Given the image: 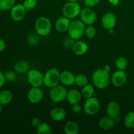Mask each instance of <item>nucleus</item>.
Segmentation results:
<instances>
[{
    "label": "nucleus",
    "mask_w": 134,
    "mask_h": 134,
    "mask_svg": "<svg viewBox=\"0 0 134 134\" xmlns=\"http://www.w3.org/2000/svg\"><path fill=\"white\" fill-rule=\"evenodd\" d=\"M92 79L94 86L99 90L105 88L109 84V73L104 68H99L94 71Z\"/></svg>",
    "instance_id": "nucleus-1"
},
{
    "label": "nucleus",
    "mask_w": 134,
    "mask_h": 134,
    "mask_svg": "<svg viewBox=\"0 0 134 134\" xmlns=\"http://www.w3.org/2000/svg\"><path fill=\"white\" fill-rule=\"evenodd\" d=\"M35 32L42 37L49 35L52 30V24L48 18L40 16L36 20L34 25Z\"/></svg>",
    "instance_id": "nucleus-2"
},
{
    "label": "nucleus",
    "mask_w": 134,
    "mask_h": 134,
    "mask_svg": "<svg viewBox=\"0 0 134 134\" xmlns=\"http://www.w3.org/2000/svg\"><path fill=\"white\" fill-rule=\"evenodd\" d=\"M60 82V73L56 68H52L47 71L44 75V85L52 88Z\"/></svg>",
    "instance_id": "nucleus-3"
},
{
    "label": "nucleus",
    "mask_w": 134,
    "mask_h": 134,
    "mask_svg": "<svg viewBox=\"0 0 134 134\" xmlns=\"http://www.w3.org/2000/svg\"><path fill=\"white\" fill-rule=\"evenodd\" d=\"M85 24L81 20H74L71 22L70 26L68 29V34L69 37L74 39L75 40H78L81 39L85 31Z\"/></svg>",
    "instance_id": "nucleus-4"
},
{
    "label": "nucleus",
    "mask_w": 134,
    "mask_h": 134,
    "mask_svg": "<svg viewBox=\"0 0 134 134\" xmlns=\"http://www.w3.org/2000/svg\"><path fill=\"white\" fill-rule=\"evenodd\" d=\"M81 6L78 2L68 1L62 7V13L64 16L69 19H73L79 16L81 11Z\"/></svg>",
    "instance_id": "nucleus-5"
},
{
    "label": "nucleus",
    "mask_w": 134,
    "mask_h": 134,
    "mask_svg": "<svg viewBox=\"0 0 134 134\" xmlns=\"http://www.w3.org/2000/svg\"><path fill=\"white\" fill-rule=\"evenodd\" d=\"M68 92L65 87L58 85L51 88L50 98L54 103H60L66 99Z\"/></svg>",
    "instance_id": "nucleus-6"
},
{
    "label": "nucleus",
    "mask_w": 134,
    "mask_h": 134,
    "mask_svg": "<svg viewBox=\"0 0 134 134\" xmlns=\"http://www.w3.org/2000/svg\"><path fill=\"white\" fill-rule=\"evenodd\" d=\"M27 77L29 84L33 87H40L44 84V75L37 69H30Z\"/></svg>",
    "instance_id": "nucleus-7"
},
{
    "label": "nucleus",
    "mask_w": 134,
    "mask_h": 134,
    "mask_svg": "<svg viewBox=\"0 0 134 134\" xmlns=\"http://www.w3.org/2000/svg\"><path fill=\"white\" fill-rule=\"evenodd\" d=\"M100 109V103L96 98L94 96L86 99L84 104V110L85 113L88 115H95Z\"/></svg>",
    "instance_id": "nucleus-8"
},
{
    "label": "nucleus",
    "mask_w": 134,
    "mask_h": 134,
    "mask_svg": "<svg viewBox=\"0 0 134 134\" xmlns=\"http://www.w3.org/2000/svg\"><path fill=\"white\" fill-rule=\"evenodd\" d=\"M79 16L81 20L88 26L92 25L97 20V14L96 12L88 7H86L81 9Z\"/></svg>",
    "instance_id": "nucleus-9"
},
{
    "label": "nucleus",
    "mask_w": 134,
    "mask_h": 134,
    "mask_svg": "<svg viewBox=\"0 0 134 134\" xmlns=\"http://www.w3.org/2000/svg\"><path fill=\"white\" fill-rule=\"evenodd\" d=\"M117 22L116 16L112 12H107L102 16V25L105 30H110L115 27Z\"/></svg>",
    "instance_id": "nucleus-10"
},
{
    "label": "nucleus",
    "mask_w": 134,
    "mask_h": 134,
    "mask_svg": "<svg viewBox=\"0 0 134 134\" xmlns=\"http://www.w3.org/2000/svg\"><path fill=\"white\" fill-rule=\"evenodd\" d=\"M111 81L115 87H121L126 82V73L124 71L118 69L117 71L113 73L111 77Z\"/></svg>",
    "instance_id": "nucleus-11"
},
{
    "label": "nucleus",
    "mask_w": 134,
    "mask_h": 134,
    "mask_svg": "<svg viewBox=\"0 0 134 134\" xmlns=\"http://www.w3.org/2000/svg\"><path fill=\"white\" fill-rule=\"evenodd\" d=\"M44 96L43 91L39 87H33L27 92V99L31 103H38L41 102Z\"/></svg>",
    "instance_id": "nucleus-12"
},
{
    "label": "nucleus",
    "mask_w": 134,
    "mask_h": 134,
    "mask_svg": "<svg viewBox=\"0 0 134 134\" xmlns=\"http://www.w3.org/2000/svg\"><path fill=\"white\" fill-rule=\"evenodd\" d=\"M26 10L22 4H15L10 9V17L13 20L19 22L22 20L26 16Z\"/></svg>",
    "instance_id": "nucleus-13"
},
{
    "label": "nucleus",
    "mask_w": 134,
    "mask_h": 134,
    "mask_svg": "<svg viewBox=\"0 0 134 134\" xmlns=\"http://www.w3.org/2000/svg\"><path fill=\"white\" fill-rule=\"evenodd\" d=\"M106 112L109 116L113 118L115 122H118L120 112V105L116 102H109L106 108Z\"/></svg>",
    "instance_id": "nucleus-14"
},
{
    "label": "nucleus",
    "mask_w": 134,
    "mask_h": 134,
    "mask_svg": "<svg viewBox=\"0 0 134 134\" xmlns=\"http://www.w3.org/2000/svg\"><path fill=\"white\" fill-rule=\"evenodd\" d=\"M70 19L65 16H63L59 17L57 20L56 21L55 27L58 31L64 33L68 31L69 26H70Z\"/></svg>",
    "instance_id": "nucleus-15"
},
{
    "label": "nucleus",
    "mask_w": 134,
    "mask_h": 134,
    "mask_svg": "<svg viewBox=\"0 0 134 134\" xmlns=\"http://www.w3.org/2000/svg\"><path fill=\"white\" fill-rule=\"evenodd\" d=\"M60 82L64 86H72L75 84V76L69 71H64L60 73Z\"/></svg>",
    "instance_id": "nucleus-16"
},
{
    "label": "nucleus",
    "mask_w": 134,
    "mask_h": 134,
    "mask_svg": "<svg viewBox=\"0 0 134 134\" xmlns=\"http://www.w3.org/2000/svg\"><path fill=\"white\" fill-rule=\"evenodd\" d=\"M50 116L54 121H62L66 117V111L62 107H55L51 110L50 113Z\"/></svg>",
    "instance_id": "nucleus-17"
},
{
    "label": "nucleus",
    "mask_w": 134,
    "mask_h": 134,
    "mask_svg": "<svg viewBox=\"0 0 134 134\" xmlns=\"http://www.w3.org/2000/svg\"><path fill=\"white\" fill-rule=\"evenodd\" d=\"M82 94L77 89H71L68 92L66 99L71 105L79 103L82 98Z\"/></svg>",
    "instance_id": "nucleus-18"
},
{
    "label": "nucleus",
    "mask_w": 134,
    "mask_h": 134,
    "mask_svg": "<svg viewBox=\"0 0 134 134\" xmlns=\"http://www.w3.org/2000/svg\"><path fill=\"white\" fill-rule=\"evenodd\" d=\"M88 50V46L85 42L82 41H76L73 46L72 51L74 52L75 54L77 56H82L86 54Z\"/></svg>",
    "instance_id": "nucleus-19"
},
{
    "label": "nucleus",
    "mask_w": 134,
    "mask_h": 134,
    "mask_svg": "<svg viewBox=\"0 0 134 134\" xmlns=\"http://www.w3.org/2000/svg\"><path fill=\"white\" fill-rule=\"evenodd\" d=\"M115 122H116L113 118L107 115V116H103L101 118L100 120L98 122V124L102 129L104 130H109L115 126Z\"/></svg>",
    "instance_id": "nucleus-20"
},
{
    "label": "nucleus",
    "mask_w": 134,
    "mask_h": 134,
    "mask_svg": "<svg viewBox=\"0 0 134 134\" xmlns=\"http://www.w3.org/2000/svg\"><path fill=\"white\" fill-rule=\"evenodd\" d=\"M14 70L20 74L27 73L30 71V64L25 60H20L16 62L14 65Z\"/></svg>",
    "instance_id": "nucleus-21"
},
{
    "label": "nucleus",
    "mask_w": 134,
    "mask_h": 134,
    "mask_svg": "<svg viewBox=\"0 0 134 134\" xmlns=\"http://www.w3.org/2000/svg\"><path fill=\"white\" fill-rule=\"evenodd\" d=\"M13 99V95L10 91L3 90L0 92V103L2 105H7L11 103Z\"/></svg>",
    "instance_id": "nucleus-22"
},
{
    "label": "nucleus",
    "mask_w": 134,
    "mask_h": 134,
    "mask_svg": "<svg viewBox=\"0 0 134 134\" xmlns=\"http://www.w3.org/2000/svg\"><path fill=\"white\" fill-rule=\"evenodd\" d=\"M79 132V126L75 122L69 121L64 126V132L66 134H77Z\"/></svg>",
    "instance_id": "nucleus-23"
},
{
    "label": "nucleus",
    "mask_w": 134,
    "mask_h": 134,
    "mask_svg": "<svg viewBox=\"0 0 134 134\" xmlns=\"http://www.w3.org/2000/svg\"><path fill=\"white\" fill-rule=\"evenodd\" d=\"M94 92H95V90H94V86L90 84H87L82 87L81 94L84 98L88 99V98L94 96Z\"/></svg>",
    "instance_id": "nucleus-24"
},
{
    "label": "nucleus",
    "mask_w": 134,
    "mask_h": 134,
    "mask_svg": "<svg viewBox=\"0 0 134 134\" xmlns=\"http://www.w3.org/2000/svg\"><path fill=\"white\" fill-rule=\"evenodd\" d=\"M124 125L126 128H130V129H133L134 128V112L131 111V112L128 113L126 115L124 119Z\"/></svg>",
    "instance_id": "nucleus-25"
},
{
    "label": "nucleus",
    "mask_w": 134,
    "mask_h": 134,
    "mask_svg": "<svg viewBox=\"0 0 134 134\" xmlns=\"http://www.w3.org/2000/svg\"><path fill=\"white\" fill-rule=\"evenodd\" d=\"M52 132L51 126L47 122H41L37 128V133L38 134H51Z\"/></svg>",
    "instance_id": "nucleus-26"
},
{
    "label": "nucleus",
    "mask_w": 134,
    "mask_h": 134,
    "mask_svg": "<svg viewBox=\"0 0 134 134\" xmlns=\"http://www.w3.org/2000/svg\"><path fill=\"white\" fill-rule=\"evenodd\" d=\"M16 0H0V10H10L15 5Z\"/></svg>",
    "instance_id": "nucleus-27"
},
{
    "label": "nucleus",
    "mask_w": 134,
    "mask_h": 134,
    "mask_svg": "<svg viewBox=\"0 0 134 134\" xmlns=\"http://www.w3.org/2000/svg\"><path fill=\"white\" fill-rule=\"evenodd\" d=\"M115 65L119 70L124 71L128 66V61L124 57H119L115 61Z\"/></svg>",
    "instance_id": "nucleus-28"
},
{
    "label": "nucleus",
    "mask_w": 134,
    "mask_h": 134,
    "mask_svg": "<svg viewBox=\"0 0 134 134\" xmlns=\"http://www.w3.org/2000/svg\"><path fill=\"white\" fill-rule=\"evenodd\" d=\"M88 84V78L85 75L79 74L75 76V85L79 87H83Z\"/></svg>",
    "instance_id": "nucleus-29"
},
{
    "label": "nucleus",
    "mask_w": 134,
    "mask_h": 134,
    "mask_svg": "<svg viewBox=\"0 0 134 134\" xmlns=\"http://www.w3.org/2000/svg\"><path fill=\"white\" fill-rule=\"evenodd\" d=\"M85 34L86 35V37L89 38V39L94 38L96 35V30L95 27H94L92 25H88L85 28Z\"/></svg>",
    "instance_id": "nucleus-30"
},
{
    "label": "nucleus",
    "mask_w": 134,
    "mask_h": 134,
    "mask_svg": "<svg viewBox=\"0 0 134 134\" xmlns=\"http://www.w3.org/2000/svg\"><path fill=\"white\" fill-rule=\"evenodd\" d=\"M38 34L37 33H31L27 35V41L28 43L31 45H35L37 44L39 41V37L38 36Z\"/></svg>",
    "instance_id": "nucleus-31"
},
{
    "label": "nucleus",
    "mask_w": 134,
    "mask_h": 134,
    "mask_svg": "<svg viewBox=\"0 0 134 134\" xmlns=\"http://www.w3.org/2000/svg\"><path fill=\"white\" fill-rule=\"evenodd\" d=\"M22 5L26 10H31L36 7L37 0H24Z\"/></svg>",
    "instance_id": "nucleus-32"
},
{
    "label": "nucleus",
    "mask_w": 134,
    "mask_h": 134,
    "mask_svg": "<svg viewBox=\"0 0 134 134\" xmlns=\"http://www.w3.org/2000/svg\"><path fill=\"white\" fill-rule=\"evenodd\" d=\"M75 40L71 37H67L64 39L63 41V46L65 48L68 50H72L73 46H74L75 43Z\"/></svg>",
    "instance_id": "nucleus-33"
},
{
    "label": "nucleus",
    "mask_w": 134,
    "mask_h": 134,
    "mask_svg": "<svg viewBox=\"0 0 134 134\" xmlns=\"http://www.w3.org/2000/svg\"><path fill=\"white\" fill-rule=\"evenodd\" d=\"M5 77L6 81L9 82H14L16 80V72L15 71L9 70L5 73Z\"/></svg>",
    "instance_id": "nucleus-34"
},
{
    "label": "nucleus",
    "mask_w": 134,
    "mask_h": 134,
    "mask_svg": "<svg viewBox=\"0 0 134 134\" xmlns=\"http://www.w3.org/2000/svg\"><path fill=\"white\" fill-rule=\"evenodd\" d=\"M101 0H84L85 5L88 7H94L99 3Z\"/></svg>",
    "instance_id": "nucleus-35"
},
{
    "label": "nucleus",
    "mask_w": 134,
    "mask_h": 134,
    "mask_svg": "<svg viewBox=\"0 0 134 134\" xmlns=\"http://www.w3.org/2000/svg\"><path fill=\"white\" fill-rule=\"evenodd\" d=\"M72 111L75 113H79L82 111V107L79 103H75L72 105Z\"/></svg>",
    "instance_id": "nucleus-36"
},
{
    "label": "nucleus",
    "mask_w": 134,
    "mask_h": 134,
    "mask_svg": "<svg viewBox=\"0 0 134 134\" xmlns=\"http://www.w3.org/2000/svg\"><path fill=\"white\" fill-rule=\"evenodd\" d=\"M31 123L33 126L35 127V128H37L40 125L41 122L40 119H38V118H33L31 120Z\"/></svg>",
    "instance_id": "nucleus-37"
},
{
    "label": "nucleus",
    "mask_w": 134,
    "mask_h": 134,
    "mask_svg": "<svg viewBox=\"0 0 134 134\" xmlns=\"http://www.w3.org/2000/svg\"><path fill=\"white\" fill-rule=\"evenodd\" d=\"M5 81H6V79H5V73L0 71V88H1L3 86V85L5 83Z\"/></svg>",
    "instance_id": "nucleus-38"
},
{
    "label": "nucleus",
    "mask_w": 134,
    "mask_h": 134,
    "mask_svg": "<svg viewBox=\"0 0 134 134\" xmlns=\"http://www.w3.org/2000/svg\"><path fill=\"white\" fill-rule=\"evenodd\" d=\"M6 48V42L5 40L0 38V52H3Z\"/></svg>",
    "instance_id": "nucleus-39"
},
{
    "label": "nucleus",
    "mask_w": 134,
    "mask_h": 134,
    "mask_svg": "<svg viewBox=\"0 0 134 134\" xmlns=\"http://www.w3.org/2000/svg\"><path fill=\"white\" fill-rule=\"evenodd\" d=\"M109 2L112 5H114V6H117V5H119V0H108Z\"/></svg>",
    "instance_id": "nucleus-40"
},
{
    "label": "nucleus",
    "mask_w": 134,
    "mask_h": 134,
    "mask_svg": "<svg viewBox=\"0 0 134 134\" xmlns=\"http://www.w3.org/2000/svg\"><path fill=\"white\" fill-rule=\"evenodd\" d=\"M104 69H105L106 71H108V72H109L110 71V68H109V66H108V65H105V66L104 67Z\"/></svg>",
    "instance_id": "nucleus-41"
},
{
    "label": "nucleus",
    "mask_w": 134,
    "mask_h": 134,
    "mask_svg": "<svg viewBox=\"0 0 134 134\" xmlns=\"http://www.w3.org/2000/svg\"><path fill=\"white\" fill-rule=\"evenodd\" d=\"M2 105L0 103V114L1 113V112H2Z\"/></svg>",
    "instance_id": "nucleus-42"
},
{
    "label": "nucleus",
    "mask_w": 134,
    "mask_h": 134,
    "mask_svg": "<svg viewBox=\"0 0 134 134\" xmlns=\"http://www.w3.org/2000/svg\"><path fill=\"white\" fill-rule=\"evenodd\" d=\"M68 1H75V2H78V1L79 0H67Z\"/></svg>",
    "instance_id": "nucleus-43"
}]
</instances>
